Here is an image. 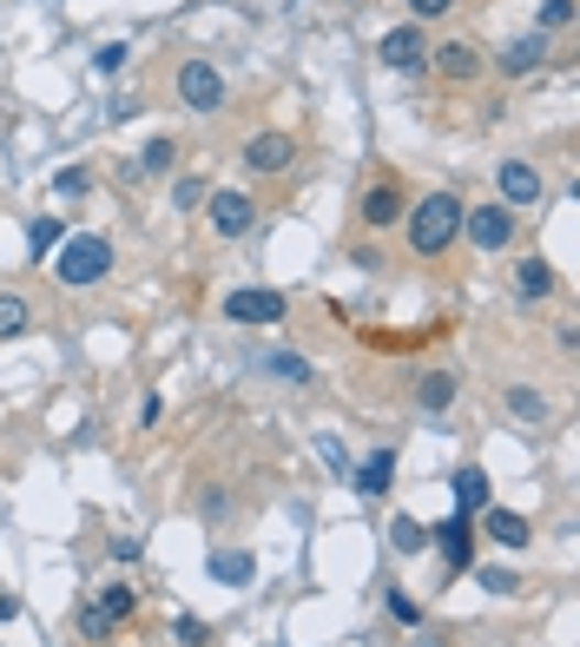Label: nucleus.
Returning <instances> with one entry per match:
<instances>
[{"label":"nucleus","mask_w":580,"mask_h":647,"mask_svg":"<svg viewBox=\"0 0 580 647\" xmlns=\"http://www.w3.org/2000/svg\"><path fill=\"white\" fill-rule=\"evenodd\" d=\"M403 238H409V258H423V265L449 258V245L462 238V198H456V192H423V198H409Z\"/></svg>","instance_id":"1"},{"label":"nucleus","mask_w":580,"mask_h":647,"mask_svg":"<svg viewBox=\"0 0 580 647\" xmlns=\"http://www.w3.org/2000/svg\"><path fill=\"white\" fill-rule=\"evenodd\" d=\"M112 265H119V251H112V238H99V231H66V238L53 245V284H66V291L106 284Z\"/></svg>","instance_id":"2"},{"label":"nucleus","mask_w":580,"mask_h":647,"mask_svg":"<svg viewBox=\"0 0 580 647\" xmlns=\"http://www.w3.org/2000/svg\"><path fill=\"white\" fill-rule=\"evenodd\" d=\"M198 212H205V225H211V238H218V245L251 238V231H258V218H264V212H258V198H251V192H238V185H211Z\"/></svg>","instance_id":"3"},{"label":"nucleus","mask_w":580,"mask_h":647,"mask_svg":"<svg viewBox=\"0 0 580 647\" xmlns=\"http://www.w3.org/2000/svg\"><path fill=\"white\" fill-rule=\"evenodd\" d=\"M218 317L225 324H244V331H264V324H284L291 317V298L271 291V284H238V291H225Z\"/></svg>","instance_id":"4"},{"label":"nucleus","mask_w":580,"mask_h":647,"mask_svg":"<svg viewBox=\"0 0 580 647\" xmlns=\"http://www.w3.org/2000/svg\"><path fill=\"white\" fill-rule=\"evenodd\" d=\"M515 231H522V218L502 205V198H489V205H475V212H462V238L475 245V251H508L515 245Z\"/></svg>","instance_id":"5"},{"label":"nucleus","mask_w":580,"mask_h":647,"mask_svg":"<svg viewBox=\"0 0 580 647\" xmlns=\"http://www.w3.org/2000/svg\"><path fill=\"white\" fill-rule=\"evenodd\" d=\"M178 99H185V112H225L231 86H225V73L211 60H185L178 66Z\"/></svg>","instance_id":"6"},{"label":"nucleus","mask_w":580,"mask_h":647,"mask_svg":"<svg viewBox=\"0 0 580 647\" xmlns=\"http://www.w3.org/2000/svg\"><path fill=\"white\" fill-rule=\"evenodd\" d=\"M495 192H502L508 212H535V205L548 198V179H541V165H528V159H502V165H495Z\"/></svg>","instance_id":"7"},{"label":"nucleus","mask_w":580,"mask_h":647,"mask_svg":"<svg viewBox=\"0 0 580 647\" xmlns=\"http://www.w3.org/2000/svg\"><path fill=\"white\" fill-rule=\"evenodd\" d=\"M376 60H383L390 73H416V66H429V26H416V20L390 26V33L376 40Z\"/></svg>","instance_id":"8"},{"label":"nucleus","mask_w":580,"mask_h":647,"mask_svg":"<svg viewBox=\"0 0 580 647\" xmlns=\"http://www.w3.org/2000/svg\"><path fill=\"white\" fill-rule=\"evenodd\" d=\"M291 165H297V139H291V132H251V139H244V172L277 179V172H291Z\"/></svg>","instance_id":"9"},{"label":"nucleus","mask_w":580,"mask_h":647,"mask_svg":"<svg viewBox=\"0 0 580 647\" xmlns=\"http://www.w3.org/2000/svg\"><path fill=\"white\" fill-rule=\"evenodd\" d=\"M403 212H409V198H403L396 179H376V185L357 198V225H363V231H390V225H403Z\"/></svg>","instance_id":"10"},{"label":"nucleus","mask_w":580,"mask_h":647,"mask_svg":"<svg viewBox=\"0 0 580 647\" xmlns=\"http://www.w3.org/2000/svg\"><path fill=\"white\" fill-rule=\"evenodd\" d=\"M429 542L442 549V562H449V575H462V569L475 562V516H462V509H456L449 522H436V529H429Z\"/></svg>","instance_id":"11"},{"label":"nucleus","mask_w":580,"mask_h":647,"mask_svg":"<svg viewBox=\"0 0 580 647\" xmlns=\"http://www.w3.org/2000/svg\"><path fill=\"white\" fill-rule=\"evenodd\" d=\"M429 66L442 73V79H456V86H469V79H482V46L475 40H442V46H429Z\"/></svg>","instance_id":"12"},{"label":"nucleus","mask_w":580,"mask_h":647,"mask_svg":"<svg viewBox=\"0 0 580 647\" xmlns=\"http://www.w3.org/2000/svg\"><path fill=\"white\" fill-rule=\"evenodd\" d=\"M475 536H489L495 549H515V556H522V549L535 542V522H528L522 509H495V503H489V509H482V529H475Z\"/></svg>","instance_id":"13"},{"label":"nucleus","mask_w":580,"mask_h":647,"mask_svg":"<svg viewBox=\"0 0 580 647\" xmlns=\"http://www.w3.org/2000/svg\"><path fill=\"white\" fill-rule=\"evenodd\" d=\"M205 575H211L218 589H251V582H258V556H251V549H211V556H205Z\"/></svg>","instance_id":"14"},{"label":"nucleus","mask_w":580,"mask_h":647,"mask_svg":"<svg viewBox=\"0 0 580 647\" xmlns=\"http://www.w3.org/2000/svg\"><path fill=\"white\" fill-rule=\"evenodd\" d=\"M541 60H548V33H522V40H508V46H502L495 73H502V79H528Z\"/></svg>","instance_id":"15"},{"label":"nucleus","mask_w":580,"mask_h":647,"mask_svg":"<svg viewBox=\"0 0 580 647\" xmlns=\"http://www.w3.org/2000/svg\"><path fill=\"white\" fill-rule=\"evenodd\" d=\"M390 483H396V450H376V456H363V463L350 470V489H357L363 503L390 496Z\"/></svg>","instance_id":"16"},{"label":"nucleus","mask_w":580,"mask_h":647,"mask_svg":"<svg viewBox=\"0 0 580 647\" xmlns=\"http://www.w3.org/2000/svg\"><path fill=\"white\" fill-rule=\"evenodd\" d=\"M258 370H264L271 384H284V390H304V384L317 377V364H310L304 351H264V357H258Z\"/></svg>","instance_id":"17"},{"label":"nucleus","mask_w":580,"mask_h":647,"mask_svg":"<svg viewBox=\"0 0 580 647\" xmlns=\"http://www.w3.org/2000/svg\"><path fill=\"white\" fill-rule=\"evenodd\" d=\"M489 503H495L489 470H482V463H462V470H456V509H462V516H482Z\"/></svg>","instance_id":"18"},{"label":"nucleus","mask_w":580,"mask_h":647,"mask_svg":"<svg viewBox=\"0 0 580 647\" xmlns=\"http://www.w3.org/2000/svg\"><path fill=\"white\" fill-rule=\"evenodd\" d=\"M515 291L541 304V298H555V291H561V278H555V265H548V258H515Z\"/></svg>","instance_id":"19"},{"label":"nucleus","mask_w":580,"mask_h":647,"mask_svg":"<svg viewBox=\"0 0 580 647\" xmlns=\"http://www.w3.org/2000/svg\"><path fill=\"white\" fill-rule=\"evenodd\" d=\"M416 403L423 410H449L456 403V370H423L416 377Z\"/></svg>","instance_id":"20"},{"label":"nucleus","mask_w":580,"mask_h":647,"mask_svg":"<svg viewBox=\"0 0 580 647\" xmlns=\"http://www.w3.org/2000/svg\"><path fill=\"white\" fill-rule=\"evenodd\" d=\"M172 165H178V139H172V132L145 139V152L132 159V172H172Z\"/></svg>","instance_id":"21"},{"label":"nucleus","mask_w":580,"mask_h":647,"mask_svg":"<svg viewBox=\"0 0 580 647\" xmlns=\"http://www.w3.org/2000/svg\"><path fill=\"white\" fill-rule=\"evenodd\" d=\"M508 417L541 430V423H548V397H541V390H528V384H515V390H508Z\"/></svg>","instance_id":"22"},{"label":"nucleus","mask_w":580,"mask_h":647,"mask_svg":"<svg viewBox=\"0 0 580 647\" xmlns=\"http://www.w3.org/2000/svg\"><path fill=\"white\" fill-rule=\"evenodd\" d=\"M390 549H396V556H423V549H429V529H423L416 516H396V522H390Z\"/></svg>","instance_id":"23"},{"label":"nucleus","mask_w":580,"mask_h":647,"mask_svg":"<svg viewBox=\"0 0 580 647\" xmlns=\"http://www.w3.org/2000/svg\"><path fill=\"white\" fill-rule=\"evenodd\" d=\"M20 331H33V304L20 291H0V337H20Z\"/></svg>","instance_id":"24"},{"label":"nucleus","mask_w":580,"mask_h":647,"mask_svg":"<svg viewBox=\"0 0 580 647\" xmlns=\"http://www.w3.org/2000/svg\"><path fill=\"white\" fill-rule=\"evenodd\" d=\"M59 238H66V225H59V218H33V225H26V251H33V258H46Z\"/></svg>","instance_id":"25"},{"label":"nucleus","mask_w":580,"mask_h":647,"mask_svg":"<svg viewBox=\"0 0 580 647\" xmlns=\"http://www.w3.org/2000/svg\"><path fill=\"white\" fill-rule=\"evenodd\" d=\"M92 608H99V615H112V622H125V615L139 608V595H132L125 582H112V589H99V602H92Z\"/></svg>","instance_id":"26"},{"label":"nucleus","mask_w":580,"mask_h":647,"mask_svg":"<svg viewBox=\"0 0 580 647\" xmlns=\"http://www.w3.org/2000/svg\"><path fill=\"white\" fill-rule=\"evenodd\" d=\"M561 26H574V0H541L535 7V33H561Z\"/></svg>","instance_id":"27"},{"label":"nucleus","mask_w":580,"mask_h":647,"mask_svg":"<svg viewBox=\"0 0 580 647\" xmlns=\"http://www.w3.org/2000/svg\"><path fill=\"white\" fill-rule=\"evenodd\" d=\"M125 60H132V46H125V40H106V46H92V73H106V79H112Z\"/></svg>","instance_id":"28"},{"label":"nucleus","mask_w":580,"mask_h":647,"mask_svg":"<svg viewBox=\"0 0 580 647\" xmlns=\"http://www.w3.org/2000/svg\"><path fill=\"white\" fill-rule=\"evenodd\" d=\"M205 192H211L205 179H178V185H172V205H178V212H198V205H205Z\"/></svg>","instance_id":"29"},{"label":"nucleus","mask_w":580,"mask_h":647,"mask_svg":"<svg viewBox=\"0 0 580 647\" xmlns=\"http://www.w3.org/2000/svg\"><path fill=\"white\" fill-rule=\"evenodd\" d=\"M456 13V0H409V20L416 26H436V20H449Z\"/></svg>","instance_id":"30"},{"label":"nucleus","mask_w":580,"mask_h":647,"mask_svg":"<svg viewBox=\"0 0 580 647\" xmlns=\"http://www.w3.org/2000/svg\"><path fill=\"white\" fill-rule=\"evenodd\" d=\"M53 185H59V198H86V192H92V172H86V165H73V172H59Z\"/></svg>","instance_id":"31"},{"label":"nucleus","mask_w":580,"mask_h":647,"mask_svg":"<svg viewBox=\"0 0 580 647\" xmlns=\"http://www.w3.org/2000/svg\"><path fill=\"white\" fill-rule=\"evenodd\" d=\"M112 628H119V622H112V615H99V608H86V615H79V635H86V641H112Z\"/></svg>","instance_id":"32"},{"label":"nucleus","mask_w":580,"mask_h":647,"mask_svg":"<svg viewBox=\"0 0 580 647\" xmlns=\"http://www.w3.org/2000/svg\"><path fill=\"white\" fill-rule=\"evenodd\" d=\"M482 589H489V595H522V575H508V569H482Z\"/></svg>","instance_id":"33"},{"label":"nucleus","mask_w":580,"mask_h":647,"mask_svg":"<svg viewBox=\"0 0 580 647\" xmlns=\"http://www.w3.org/2000/svg\"><path fill=\"white\" fill-rule=\"evenodd\" d=\"M390 615H396L403 628H416V622H423V608H416V595H403V589H390Z\"/></svg>","instance_id":"34"},{"label":"nucleus","mask_w":580,"mask_h":647,"mask_svg":"<svg viewBox=\"0 0 580 647\" xmlns=\"http://www.w3.org/2000/svg\"><path fill=\"white\" fill-rule=\"evenodd\" d=\"M198 509H205V522H225V516H231V496H225V489H205Z\"/></svg>","instance_id":"35"},{"label":"nucleus","mask_w":580,"mask_h":647,"mask_svg":"<svg viewBox=\"0 0 580 647\" xmlns=\"http://www.w3.org/2000/svg\"><path fill=\"white\" fill-rule=\"evenodd\" d=\"M139 556H145L139 536H112V562H139Z\"/></svg>","instance_id":"36"},{"label":"nucleus","mask_w":580,"mask_h":647,"mask_svg":"<svg viewBox=\"0 0 580 647\" xmlns=\"http://www.w3.org/2000/svg\"><path fill=\"white\" fill-rule=\"evenodd\" d=\"M178 641H185V647H205V622H198V615H178Z\"/></svg>","instance_id":"37"},{"label":"nucleus","mask_w":580,"mask_h":647,"mask_svg":"<svg viewBox=\"0 0 580 647\" xmlns=\"http://www.w3.org/2000/svg\"><path fill=\"white\" fill-rule=\"evenodd\" d=\"M20 608H26L20 595H0V628H7V622H20Z\"/></svg>","instance_id":"38"}]
</instances>
